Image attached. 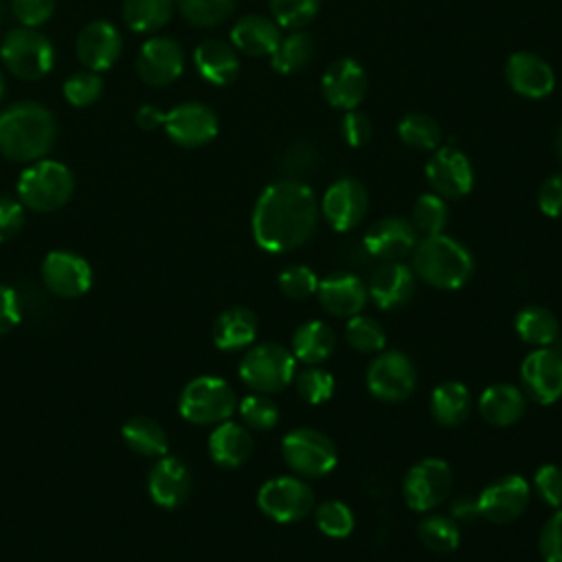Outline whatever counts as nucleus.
Listing matches in <instances>:
<instances>
[{
  "instance_id": "1",
  "label": "nucleus",
  "mask_w": 562,
  "mask_h": 562,
  "mask_svg": "<svg viewBox=\"0 0 562 562\" xmlns=\"http://www.w3.org/2000/svg\"><path fill=\"white\" fill-rule=\"evenodd\" d=\"M321 217L318 200L303 180L283 178L268 184L250 217V228L257 246L266 252L281 255L301 248L316 233Z\"/></svg>"
},
{
  "instance_id": "2",
  "label": "nucleus",
  "mask_w": 562,
  "mask_h": 562,
  "mask_svg": "<svg viewBox=\"0 0 562 562\" xmlns=\"http://www.w3.org/2000/svg\"><path fill=\"white\" fill-rule=\"evenodd\" d=\"M55 136V116L42 103L20 101L0 112V154L9 160H42L53 149Z\"/></svg>"
},
{
  "instance_id": "3",
  "label": "nucleus",
  "mask_w": 562,
  "mask_h": 562,
  "mask_svg": "<svg viewBox=\"0 0 562 562\" xmlns=\"http://www.w3.org/2000/svg\"><path fill=\"white\" fill-rule=\"evenodd\" d=\"M411 268L417 279L437 290H459L474 272V257L459 239L439 233L417 239Z\"/></svg>"
},
{
  "instance_id": "4",
  "label": "nucleus",
  "mask_w": 562,
  "mask_h": 562,
  "mask_svg": "<svg viewBox=\"0 0 562 562\" xmlns=\"http://www.w3.org/2000/svg\"><path fill=\"white\" fill-rule=\"evenodd\" d=\"M75 191L72 171L57 160H35L18 178V200L24 209L50 213L61 209Z\"/></svg>"
},
{
  "instance_id": "5",
  "label": "nucleus",
  "mask_w": 562,
  "mask_h": 562,
  "mask_svg": "<svg viewBox=\"0 0 562 562\" xmlns=\"http://www.w3.org/2000/svg\"><path fill=\"white\" fill-rule=\"evenodd\" d=\"M296 362L290 347L281 342H259L246 349L237 373L252 393L272 395L294 382Z\"/></svg>"
},
{
  "instance_id": "6",
  "label": "nucleus",
  "mask_w": 562,
  "mask_h": 562,
  "mask_svg": "<svg viewBox=\"0 0 562 562\" xmlns=\"http://www.w3.org/2000/svg\"><path fill=\"white\" fill-rule=\"evenodd\" d=\"M178 411L189 424L217 426L237 411V395L224 378L198 375L180 391Z\"/></svg>"
},
{
  "instance_id": "7",
  "label": "nucleus",
  "mask_w": 562,
  "mask_h": 562,
  "mask_svg": "<svg viewBox=\"0 0 562 562\" xmlns=\"http://www.w3.org/2000/svg\"><path fill=\"white\" fill-rule=\"evenodd\" d=\"M0 59L11 75L24 81H35L53 70L55 48L40 31L20 26L4 35L0 44Z\"/></svg>"
},
{
  "instance_id": "8",
  "label": "nucleus",
  "mask_w": 562,
  "mask_h": 562,
  "mask_svg": "<svg viewBox=\"0 0 562 562\" xmlns=\"http://www.w3.org/2000/svg\"><path fill=\"white\" fill-rule=\"evenodd\" d=\"M281 454L288 468L301 479L327 476L338 463L336 443L316 428H294L285 432Z\"/></svg>"
},
{
  "instance_id": "9",
  "label": "nucleus",
  "mask_w": 562,
  "mask_h": 562,
  "mask_svg": "<svg viewBox=\"0 0 562 562\" xmlns=\"http://www.w3.org/2000/svg\"><path fill=\"white\" fill-rule=\"evenodd\" d=\"M257 507L274 522H299L314 509V490L301 476L281 474L259 487Z\"/></svg>"
},
{
  "instance_id": "10",
  "label": "nucleus",
  "mask_w": 562,
  "mask_h": 562,
  "mask_svg": "<svg viewBox=\"0 0 562 562\" xmlns=\"http://www.w3.org/2000/svg\"><path fill=\"white\" fill-rule=\"evenodd\" d=\"M452 490V470L439 457H426L413 463L402 481L404 503L413 512H430L439 507Z\"/></svg>"
},
{
  "instance_id": "11",
  "label": "nucleus",
  "mask_w": 562,
  "mask_h": 562,
  "mask_svg": "<svg viewBox=\"0 0 562 562\" xmlns=\"http://www.w3.org/2000/svg\"><path fill=\"white\" fill-rule=\"evenodd\" d=\"M367 389L380 402H404L417 384V371L413 360L397 349L378 353L367 367Z\"/></svg>"
},
{
  "instance_id": "12",
  "label": "nucleus",
  "mask_w": 562,
  "mask_h": 562,
  "mask_svg": "<svg viewBox=\"0 0 562 562\" xmlns=\"http://www.w3.org/2000/svg\"><path fill=\"white\" fill-rule=\"evenodd\" d=\"M520 389L536 404H555L562 397V349L533 347L520 364Z\"/></svg>"
},
{
  "instance_id": "13",
  "label": "nucleus",
  "mask_w": 562,
  "mask_h": 562,
  "mask_svg": "<svg viewBox=\"0 0 562 562\" xmlns=\"http://www.w3.org/2000/svg\"><path fill=\"white\" fill-rule=\"evenodd\" d=\"M531 501V483L520 474H503L494 479L476 496L481 518L494 525H509L522 516Z\"/></svg>"
},
{
  "instance_id": "14",
  "label": "nucleus",
  "mask_w": 562,
  "mask_h": 562,
  "mask_svg": "<svg viewBox=\"0 0 562 562\" xmlns=\"http://www.w3.org/2000/svg\"><path fill=\"white\" fill-rule=\"evenodd\" d=\"M432 193L443 200H457L472 191L474 167L470 158L457 147H437L424 167Z\"/></svg>"
},
{
  "instance_id": "15",
  "label": "nucleus",
  "mask_w": 562,
  "mask_h": 562,
  "mask_svg": "<svg viewBox=\"0 0 562 562\" xmlns=\"http://www.w3.org/2000/svg\"><path fill=\"white\" fill-rule=\"evenodd\" d=\"M318 206H321V215L334 231L347 233V231L356 228L362 222V217L367 215L369 195L360 180L345 176V178L334 180L327 187Z\"/></svg>"
},
{
  "instance_id": "16",
  "label": "nucleus",
  "mask_w": 562,
  "mask_h": 562,
  "mask_svg": "<svg viewBox=\"0 0 562 562\" xmlns=\"http://www.w3.org/2000/svg\"><path fill=\"white\" fill-rule=\"evenodd\" d=\"M42 281L55 296L77 299L92 288V266L72 250H50L42 261Z\"/></svg>"
},
{
  "instance_id": "17",
  "label": "nucleus",
  "mask_w": 562,
  "mask_h": 562,
  "mask_svg": "<svg viewBox=\"0 0 562 562\" xmlns=\"http://www.w3.org/2000/svg\"><path fill=\"white\" fill-rule=\"evenodd\" d=\"M162 127L176 145L202 147L215 138L220 125L217 114L209 105L200 101H187L165 112Z\"/></svg>"
},
{
  "instance_id": "18",
  "label": "nucleus",
  "mask_w": 562,
  "mask_h": 562,
  "mask_svg": "<svg viewBox=\"0 0 562 562\" xmlns=\"http://www.w3.org/2000/svg\"><path fill=\"white\" fill-rule=\"evenodd\" d=\"M321 88L325 101L336 110H356L369 88L367 72L360 61L351 57H340L327 66L321 77Z\"/></svg>"
},
{
  "instance_id": "19",
  "label": "nucleus",
  "mask_w": 562,
  "mask_h": 562,
  "mask_svg": "<svg viewBox=\"0 0 562 562\" xmlns=\"http://www.w3.org/2000/svg\"><path fill=\"white\" fill-rule=\"evenodd\" d=\"M184 70V53L171 37H149L136 57V72L147 86H167Z\"/></svg>"
},
{
  "instance_id": "20",
  "label": "nucleus",
  "mask_w": 562,
  "mask_h": 562,
  "mask_svg": "<svg viewBox=\"0 0 562 562\" xmlns=\"http://www.w3.org/2000/svg\"><path fill=\"white\" fill-rule=\"evenodd\" d=\"M505 79L509 88L525 99H544L555 88V72L547 59L531 50L512 53L505 61Z\"/></svg>"
},
{
  "instance_id": "21",
  "label": "nucleus",
  "mask_w": 562,
  "mask_h": 562,
  "mask_svg": "<svg viewBox=\"0 0 562 562\" xmlns=\"http://www.w3.org/2000/svg\"><path fill=\"white\" fill-rule=\"evenodd\" d=\"M415 244L417 231L404 217H382L362 237L364 252L380 261H402V257L413 252Z\"/></svg>"
},
{
  "instance_id": "22",
  "label": "nucleus",
  "mask_w": 562,
  "mask_h": 562,
  "mask_svg": "<svg viewBox=\"0 0 562 562\" xmlns=\"http://www.w3.org/2000/svg\"><path fill=\"white\" fill-rule=\"evenodd\" d=\"M193 490L189 465L180 457H160L147 476V492L151 501L165 509L180 507Z\"/></svg>"
},
{
  "instance_id": "23",
  "label": "nucleus",
  "mask_w": 562,
  "mask_h": 562,
  "mask_svg": "<svg viewBox=\"0 0 562 562\" xmlns=\"http://www.w3.org/2000/svg\"><path fill=\"white\" fill-rule=\"evenodd\" d=\"M121 46H123L121 33L112 22L92 20L79 31L75 50H77L79 61L88 70L101 72L116 64V59L121 55Z\"/></svg>"
},
{
  "instance_id": "24",
  "label": "nucleus",
  "mask_w": 562,
  "mask_h": 562,
  "mask_svg": "<svg viewBox=\"0 0 562 562\" xmlns=\"http://www.w3.org/2000/svg\"><path fill=\"white\" fill-rule=\"evenodd\" d=\"M316 296L329 316L351 318L364 310L369 290L367 283L351 272H334L318 281Z\"/></svg>"
},
{
  "instance_id": "25",
  "label": "nucleus",
  "mask_w": 562,
  "mask_h": 562,
  "mask_svg": "<svg viewBox=\"0 0 562 562\" xmlns=\"http://www.w3.org/2000/svg\"><path fill=\"white\" fill-rule=\"evenodd\" d=\"M369 299L384 312L406 305L415 292V272L404 261H382L369 279Z\"/></svg>"
},
{
  "instance_id": "26",
  "label": "nucleus",
  "mask_w": 562,
  "mask_h": 562,
  "mask_svg": "<svg viewBox=\"0 0 562 562\" xmlns=\"http://www.w3.org/2000/svg\"><path fill=\"white\" fill-rule=\"evenodd\" d=\"M252 448L250 430L233 419L217 424L209 435V454L220 468H239L250 459Z\"/></svg>"
},
{
  "instance_id": "27",
  "label": "nucleus",
  "mask_w": 562,
  "mask_h": 562,
  "mask_svg": "<svg viewBox=\"0 0 562 562\" xmlns=\"http://www.w3.org/2000/svg\"><path fill=\"white\" fill-rule=\"evenodd\" d=\"M527 411V395L509 382L490 384L479 397V413L492 426H512Z\"/></svg>"
},
{
  "instance_id": "28",
  "label": "nucleus",
  "mask_w": 562,
  "mask_h": 562,
  "mask_svg": "<svg viewBox=\"0 0 562 562\" xmlns=\"http://www.w3.org/2000/svg\"><path fill=\"white\" fill-rule=\"evenodd\" d=\"M281 37V26L266 15H244L231 29L233 48L255 57L272 55Z\"/></svg>"
},
{
  "instance_id": "29",
  "label": "nucleus",
  "mask_w": 562,
  "mask_h": 562,
  "mask_svg": "<svg viewBox=\"0 0 562 562\" xmlns=\"http://www.w3.org/2000/svg\"><path fill=\"white\" fill-rule=\"evenodd\" d=\"M193 64L200 77L215 86H228L239 75V57L233 44L213 37L195 46Z\"/></svg>"
},
{
  "instance_id": "30",
  "label": "nucleus",
  "mask_w": 562,
  "mask_h": 562,
  "mask_svg": "<svg viewBox=\"0 0 562 562\" xmlns=\"http://www.w3.org/2000/svg\"><path fill=\"white\" fill-rule=\"evenodd\" d=\"M213 342L222 351L248 349L257 338V316L248 307H228L213 323Z\"/></svg>"
},
{
  "instance_id": "31",
  "label": "nucleus",
  "mask_w": 562,
  "mask_h": 562,
  "mask_svg": "<svg viewBox=\"0 0 562 562\" xmlns=\"http://www.w3.org/2000/svg\"><path fill=\"white\" fill-rule=\"evenodd\" d=\"M290 349L296 360H301L305 364H321L334 353L336 334L325 321L312 318V321L301 323L294 329Z\"/></svg>"
},
{
  "instance_id": "32",
  "label": "nucleus",
  "mask_w": 562,
  "mask_h": 562,
  "mask_svg": "<svg viewBox=\"0 0 562 562\" xmlns=\"http://www.w3.org/2000/svg\"><path fill=\"white\" fill-rule=\"evenodd\" d=\"M472 411L470 389L459 380L439 382L430 393V413L437 424L454 428L461 426Z\"/></svg>"
},
{
  "instance_id": "33",
  "label": "nucleus",
  "mask_w": 562,
  "mask_h": 562,
  "mask_svg": "<svg viewBox=\"0 0 562 562\" xmlns=\"http://www.w3.org/2000/svg\"><path fill=\"white\" fill-rule=\"evenodd\" d=\"M123 441L127 448L140 457L149 459H160L169 450V437L167 430L151 417L147 415H136L130 417L123 428H121Z\"/></svg>"
},
{
  "instance_id": "34",
  "label": "nucleus",
  "mask_w": 562,
  "mask_h": 562,
  "mask_svg": "<svg viewBox=\"0 0 562 562\" xmlns=\"http://www.w3.org/2000/svg\"><path fill=\"white\" fill-rule=\"evenodd\" d=\"M514 329L531 347H551L560 336V323L549 307L527 305L514 318Z\"/></svg>"
},
{
  "instance_id": "35",
  "label": "nucleus",
  "mask_w": 562,
  "mask_h": 562,
  "mask_svg": "<svg viewBox=\"0 0 562 562\" xmlns=\"http://www.w3.org/2000/svg\"><path fill=\"white\" fill-rule=\"evenodd\" d=\"M314 40L312 35L303 31H292L290 35H283L277 44L274 53L270 55V66L279 75H294L301 72L312 59H314Z\"/></svg>"
},
{
  "instance_id": "36",
  "label": "nucleus",
  "mask_w": 562,
  "mask_h": 562,
  "mask_svg": "<svg viewBox=\"0 0 562 562\" xmlns=\"http://www.w3.org/2000/svg\"><path fill=\"white\" fill-rule=\"evenodd\" d=\"M176 0H123V20L136 33L162 29L173 13Z\"/></svg>"
},
{
  "instance_id": "37",
  "label": "nucleus",
  "mask_w": 562,
  "mask_h": 562,
  "mask_svg": "<svg viewBox=\"0 0 562 562\" xmlns=\"http://www.w3.org/2000/svg\"><path fill=\"white\" fill-rule=\"evenodd\" d=\"M422 544L435 553H452L461 544V529L452 516L428 514L417 525Z\"/></svg>"
},
{
  "instance_id": "38",
  "label": "nucleus",
  "mask_w": 562,
  "mask_h": 562,
  "mask_svg": "<svg viewBox=\"0 0 562 562\" xmlns=\"http://www.w3.org/2000/svg\"><path fill=\"white\" fill-rule=\"evenodd\" d=\"M400 140L417 151H435L441 145L439 123L422 112H408L397 123Z\"/></svg>"
},
{
  "instance_id": "39",
  "label": "nucleus",
  "mask_w": 562,
  "mask_h": 562,
  "mask_svg": "<svg viewBox=\"0 0 562 562\" xmlns=\"http://www.w3.org/2000/svg\"><path fill=\"white\" fill-rule=\"evenodd\" d=\"M342 336H345V342L360 353H378L386 347L384 327L373 316H367L362 312L347 318Z\"/></svg>"
},
{
  "instance_id": "40",
  "label": "nucleus",
  "mask_w": 562,
  "mask_h": 562,
  "mask_svg": "<svg viewBox=\"0 0 562 562\" xmlns=\"http://www.w3.org/2000/svg\"><path fill=\"white\" fill-rule=\"evenodd\" d=\"M314 522L323 536L342 540L353 531L356 516L347 503L329 498V501H323L321 505H316Z\"/></svg>"
},
{
  "instance_id": "41",
  "label": "nucleus",
  "mask_w": 562,
  "mask_h": 562,
  "mask_svg": "<svg viewBox=\"0 0 562 562\" xmlns=\"http://www.w3.org/2000/svg\"><path fill=\"white\" fill-rule=\"evenodd\" d=\"M411 224L424 237L443 233V228L448 224V204H446V200L437 193H422L413 204Z\"/></svg>"
},
{
  "instance_id": "42",
  "label": "nucleus",
  "mask_w": 562,
  "mask_h": 562,
  "mask_svg": "<svg viewBox=\"0 0 562 562\" xmlns=\"http://www.w3.org/2000/svg\"><path fill=\"white\" fill-rule=\"evenodd\" d=\"M237 413L248 430H270L279 422V406L266 393H250L237 402Z\"/></svg>"
},
{
  "instance_id": "43",
  "label": "nucleus",
  "mask_w": 562,
  "mask_h": 562,
  "mask_svg": "<svg viewBox=\"0 0 562 562\" xmlns=\"http://www.w3.org/2000/svg\"><path fill=\"white\" fill-rule=\"evenodd\" d=\"M182 18L200 29L222 24L235 9V0H176Z\"/></svg>"
},
{
  "instance_id": "44",
  "label": "nucleus",
  "mask_w": 562,
  "mask_h": 562,
  "mask_svg": "<svg viewBox=\"0 0 562 562\" xmlns=\"http://www.w3.org/2000/svg\"><path fill=\"white\" fill-rule=\"evenodd\" d=\"M296 393L307 404H325L336 389V380L329 371L321 369L318 364H307V369L294 375Z\"/></svg>"
},
{
  "instance_id": "45",
  "label": "nucleus",
  "mask_w": 562,
  "mask_h": 562,
  "mask_svg": "<svg viewBox=\"0 0 562 562\" xmlns=\"http://www.w3.org/2000/svg\"><path fill=\"white\" fill-rule=\"evenodd\" d=\"M272 20L281 29L299 31L314 20L321 9V0H270Z\"/></svg>"
},
{
  "instance_id": "46",
  "label": "nucleus",
  "mask_w": 562,
  "mask_h": 562,
  "mask_svg": "<svg viewBox=\"0 0 562 562\" xmlns=\"http://www.w3.org/2000/svg\"><path fill=\"white\" fill-rule=\"evenodd\" d=\"M318 281L321 279L316 277V272L303 263L285 266L277 277V285H279L281 294L292 301H303V299L316 294Z\"/></svg>"
},
{
  "instance_id": "47",
  "label": "nucleus",
  "mask_w": 562,
  "mask_h": 562,
  "mask_svg": "<svg viewBox=\"0 0 562 562\" xmlns=\"http://www.w3.org/2000/svg\"><path fill=\"white\" fill-rule=\"evenodd\" d=\"M64 99L75 105V108H88L92 105L101 92H103V79L99 77V72L94 70H79L72 72L66 81H64Z\"/></svg>"
},
{
  "instance_id": "48",
  "label": "nucleus",
  "mask_w": 562,
  "mask_h": 562,
  "mask_svg": "<svg viewBox=\"0 0 562 562\" xmlns=\"http://www.w3.org/2000/svg\"><path fill=\"white\" fill-rule=\"evenodd\" d=\"M538 498L553 507L560 509L562 507V468L555 463H542L536 472H533V481H531Z\"/></svg>"
},
{
  "instance_id": "49",
  "label": "nucleus",
  "mask_w": 562,
  "mask_h": 562,
  "mask_svg": "<svg viewBox=\"0 0 562 562\" xmlns=\"http://www.w3.org/2000/svg\"><path fill=\"white\" fill-rule=\"evenodd\" d=\"M538 551L544 562H562V507L555 509L542 525Z\"/></svg>"
},
{
  "instance_id": "50",
  "label": "nucleus",
  "mask_w": 562,
  "mask_h": 562,
  "mask_svg": "<svg viewBox=\"0 0 562 562\" xmlns=\"http://www.w3.org/2000/svg\"><path fill=\"white\" fill-rule=\"evenodd\" d=\"M340 136L349 147H364L373 136V123L364 112L347 110L340 119Z\"/></svg>"
},
{
  "instance_id": "51",
  "label": "nucleus",
  "mask_w": 562,
  "mask_h": 562,
  "mask_svg": "<svg viewBox=\"0 0 562 562\" xmlns=\"http://www.w3.org/2000/svg\"><path fill=\"white\" fill-rule=\"evenodd\" d=\"M11 11L22 26L37 29L50 20L55 0H11Z\"/></svg>"
},
{
  "instance_id": "52",
  "label": "nucleus",
  "mask_w": 562,
  "mask_h": 562,
  "mask_svg": "<svg viewBox=\"0 0 562 562\" xmlns=\"http://www.w3.org/2000/svg\"><path fill=\"white\" fill-rule=\"evenodd\" d=\"M24 204L18 198L0 195V244L13 239L24 226Z\"/></svg>"
},
{
  "instance_id": "53",
  "label": "nucleus",
  "mask_w": 562,
  "mask_h": 562,
  "mask_svg": "<svg viewBox=\"0 0 562 562\" xmlns=\"http://www.w3.org/2000/svg\"><path fill=\"white\" fill-rule=\"evenodd\" d=\"M283 173L285 178L296 180V173H305L312 171L316 165V151L312 145L307 143H296L288 149V154L283 156Z\"/></svg>"
},
{
  "instance_id": "54",
  "label": "nucleus",
  "mask_w": 562,
  "mask_h": 562,
  "mask_svg": "<svg viewBox=\"0 0 562 562\" xmlns=\"http://www.w3.org/2000/svg\"><path fill=\"white\" fill-rule=\"evenodd\" d=\"M538 206L547 217H562V173H553L540 184Z\"/></svg>"
},
{
  "instance_id": "55",
  "label": "nucleus",
  "mask_w": 562,
  "mask_h": 562,
  "mask_svg": "<svg viewBox=\"0 0 562 562\" xmlns=\"http://www.w3.org/2000/svg\"><path fill=\"white\" fill-rule=\"evenodd\" d=\"M22 318V303L11 285L0 283V336L11 331Z\"/></svg>"
},
{
  "instance_id": "56",
  "label": "nucleus",
  "mask_w": 562,
  "mask_h": 562,
  "mask_svg": "<svg viewBox=\"0 0 562 562\" xmlns=\"http://www.w3.org/2000/svg\"><path fill=\"white\" fill-rule=\"evenodd\" d=\"M450 516H452L457 522H474L476 518H481L476 498H472V496H459V498H454L452 505H450Z\"/></svg>"
},
{
  "instance_id": "57",
  "label": "nucleus",
  "mask_w": 562,
  "mask_h": 562,
  "mask_svg": "<svg viewBox=\"0 0 562 562\" xmlns=\"http://www.w3.org/2000/svg\"><path fill=\"white\" fill-rule=\"evenodd\" d=\"M162 121H165V112H160L156 105H143V108L136 112V123H138V127H143V130L162 127Z\"/></svg>"
},
{
  "instance_id": "58",
  "label": "nucleus",
  "mask_w": 562,
  "mask_h": 562,
  "mask_svg": "<svg viewBox=\"0 0 562 562\" xmlns=\"http://www.w3.org/2000/svg\"><path fill=\"white\" fill-rule=\"evenodd\" d=\"M553 145H555V154H558V158H560V162H562V125L558 127V132H555V140H553Z\"/></svg>"
},
{
  "instance_id": "59",
  "label": "nucleus",
  "mask_w": 562,
  "mask_h": 562,
  "mask_svg": "<svg viewBox=\"0 0 562 562\" xmlns=\"http://www.w3.org/2000/svg\"><path fill=\"white\" fill-rule=\"evenodd\" d=\"M2 97H4V79L0 75V101H2Z\"/></svg>"
}]
</instances>
